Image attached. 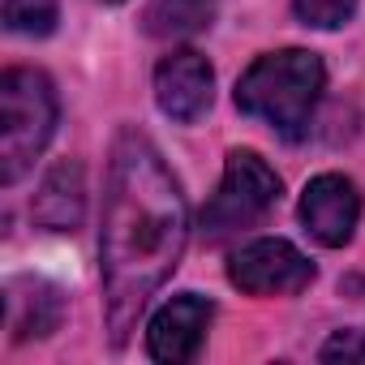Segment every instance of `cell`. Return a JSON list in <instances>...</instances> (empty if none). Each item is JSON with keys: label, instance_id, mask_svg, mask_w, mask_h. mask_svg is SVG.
Listing matches in <instances>:
<instances>
[{"label": "cell", "instance_id": "obj_1", "mask_svg": "<svg viewBox=\"0 0 365 365\" xmlns=\"http://www.w3.org/2000/svg\"><path fill=\"white\" fill-rule=\"evenodd\" d=\"M190 241V211L176 176L155 142L138 129H120L103 194V318L120 348L138 327L146 301L168 284Z\"/></svg>", "mask_w": 365, "mask_h": 365}, {"label": "cell", "instance_id": "obj_2", "mask_svg": "<svg viewBox=\"0 0 365 365\" xmlns=\"http://www.w3.org/2000/svg\"><path fill=\"white\" fill-rule=\"evenodd\" d=\"M327 86V69L314 52L305 48H284V52H267L258 56L241 82H237V108L262 125H271L284 138H297L314 108L318 95Z\"/></svg>", "mask_w": 365, "mask_h": 365}, {"label": "cell", "instance_id": "obj_3", "mask_svg": "<svg viewBox=\"0 0 365 365\" xmlns=\"http://www.w3.org/2000/svg\"><path fill=\"white\" fill-rule=\"evenodd\" d=\"M56 129V91L39 69H9L0 78V180L18 185L35 168Z\"/></svg>", "mask_w": 365, "mask_h": 365}, {"label": "cell", "instance_id": "obj_4", "mask_svg": "<svg viewBox=\"0 0 365 365\" xmlns=\"http://www.w3.org/2000/svg\"><path fill=\"white\" fill-rule=\"evenodd\" d=\"M275 202H279V176L254 150H228L224 180H220V190L211 194V202L202 207V228L211 237L250 228Z\"/></svg>", "mask_w": 365, "mask_h": 365}, {"label": "cell", "instance_id": "obj_5", "mask_svg": "<svg viewBox=\"0 0 365 365\" xmlns=\"http://www.w3.org/2000/svg\"><path fill=\"white\" fill-rule=\"evenodd\" d=\"M228 279H232V288H241L250 297H292V292L309 288L314 262L297 245H288L279 237H262V241H250L241 254H232Z\"/></svg>", "mask_w": 365, "mask_h": 365}, {"label": "cell", "instance_id": "obj_6", "mask_svg": "<svg viewBox=\"0 0 365 365\" xmlns=\"http://www.w3.org/2000/svg\"><path fill=\"white\" fill-rule=\"evenodd\" d=\"M356 220H361V194L348 176L339 172H322L314 176L305 194H301V224L309 228V237L318 245H348L352 232H356Z\"/></svg>", "mask_w": 365, "mask_h": 365}, {"label": "cell", "instance_id": "obj_7", "mask_svg": "<svg viewBox=\"0 0 365 365\" xmlns=\"http://www.w3.org/2000/svg\"><path fill=\"white\" fill-rule=\"evenodd\" d=\"M215 318V305L198 292H180L172 297L168 305H159V314L150 318V331H146V348L155 361H168V365H180L190 361L202 339H207V327Z\"/></svg>", "mask_w": 365, "mask_h": 365}, {"label": "cell", "instance_id": "obj_8", "mask_svg": "<svg viewBox=\"0 0 365 365\" xmlns=\"http://www.w3.org/2000/svg\"><path fill=\"white\" fill-rule=\"evenodd\" d=\"M211 91H215V73L198 52H172L155 69V103L163 116L180 125H194L211 108Z\"/></svg>", "mask_w": 365, "mask_h": 365}, {"label": "cell", "instance_id": "obj_9", "mask_svg": "<svg viewBox=\"0 0 365 365\" xmlns=\"http://www.w3.org/2000/svg\"><path fill=\"white\" fill-rule=\"evenodd\" d=\"M56 322H61V297L48 284H31V297H22L18 288L9 292V331H18V339L48 335Z\"/></svg>", "mask_w": 365, "mask_h": 365}, {"label": "cell", "instance_id": "obj_10", "mask_svg": "<svg viewBox=\"0 0 365 365\" xmlns=\"http://www.w3.org/2000/svg\"><path fill=\"white\" fill-rule=\"evenodd\" d=\"M207 18H211V0H159L150 9V31L180 35V31H198Z\"/></svg>", "mask_w": 365, "mask_h": 365}, {"label": "cell", "instance_id": "obj_11", "mask_svg": "<svg viewBox=\"0 0 365 365\" xmlns=\"http://www.w3.org/2000/svg\"><path fill=\"white\" fill-rule=\"evenodd\" d=\"M5 26L14 35L43 39L56 31V0H5Z\"/></svg>", "mask_w": 365, "mask_h": 365}, {"label": "cell", "instance_id": "obj_12", "mask_svg": "<svg viewBox=\"0 0 365 365\" xmlns=\"http://www.w3.org/2000/svg\"><path fill=\"white\" fill-rule=\"evenodd\" d=\"M292 9L305 26H318V31H335L344 22H352L356 14V0H292Z\"/></svg>", "mask_w": 365, "mask_h": 365}, {"label": "cell", "instance_id": "obj_13", "mask_svg": "<svg viewBox=\"0 0 365 365\" xmlns=\"http://www.w3.org/2000/svg\"><path fill=\"white\" fill-rule=\"evenodd\" d=\"M108 5H120V0H108Z\"/></svg>", "mask_w": 365, "mask_h": 365}]
</instances>
